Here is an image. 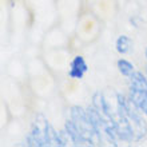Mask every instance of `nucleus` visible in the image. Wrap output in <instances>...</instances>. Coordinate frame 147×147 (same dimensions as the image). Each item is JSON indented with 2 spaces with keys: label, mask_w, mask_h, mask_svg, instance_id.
Returning a JSON list of instances; mask_svg holds the SVG:
<instances>
[{
  "label": "nucleus",
  "mask_w": 147,
  "mask_h": 147,
  "mask_svg": "<svg viewBox=\"0 0 147 147\" xmlns=\"http://www.w3.org/2000/svg\"><path fill=\"white\" fill-rule=\"evenodd\" d=\"M71 119L74 120V123L78 127L82 136L88 142V146L102 144L100 136H99V134H98L95 127H94L92 120L90 118L87 110H83L82 107L74 106L71 109Z\"/></svg>",
  "instance_id": "1"
},
{
  "label": "nucleus",
  "mask_w": 147,
  "mask_h": 147,
  "mask_svg": "<svg viewBox=\"0 0 147 147\" xmlns=\"http://www.w3.org/2000/svg\"><path fill=\"white\" fill-rule=\"evenodd\" d=\"M48 120L43 114H38L35 116L34 124H32L31 132L27 136V144L28 146H38V147H46L50 146L48 142Z\"/></svg>",
  "instance_id": "2"
},
{
  "label": "nucleus",
  "mask_w": 147,
  "mask_h": 147,
  "mask_svg": "<svg viewBox=\"0 0 147 147\" xmlns=\"http://www.w3.org/2000/svg\"><path fill=\"white\" fill-rule=\"evenodd\" d=\"M64 130H66L67 134L70 135L74 146H88V142H87V140L82 136V134L79 132V130H78V127L75 126V123H74L72 119L67 120V122H66Z\"/></svg>",
  "instance_id": "3"
},
{
  "label": "nucleus",
  "mask_w": 147,
  "mask_h": 147,
  "mask_svg": "<svg viewBox=\"0 0 147 147\" xmlns=\"http://www.w3.org/2000/svg\"><path fill=\"white\" fill-rule=\"evenodd\" d=\"M87 64H86L83 56H75L74 60L71 62V67H70V76L74 79H82L84 72L87 71Z\"/></svg>",
  "instance_id": "4"
},
{
  "label": "nucleus",
  "mask_w": 147,
  "mask_h": 147,
  "mask_svg": "<svg viewBox=\"0 0 147 147\" xmlns=\"http://www.w3.org/2000/svg\"><path fill=\"white\" fill-rule=\"evenodd\" d=\"M130 80H131V88L147 92V79L142 75V72L134 71L132 75L130 76Z\"/></svg>",
  "instance_id": "5"
},
{
  "label": "nucleus",
  "mask_w": 147,
  "mask_h": 147,
  "mask_svg": "<svg viewBox=\"0 0 147 147\" xmlns=\"http://www.w3.org/2000/svg\"><path fill=\"white\" fill-rule=\"evenodd\" d=\"M116 51L119 52V54H128V52H131L132 50V40L128 36H119V38L116 39Z\"/></svg>",
  "instance_id": "6"
},
{
  "label": "nucleus",
  "mask_w": 147,
  "mask_h": 147,
  "mask_svg": "<svg viewBox=\"0 0 147 147\" xmlns=\"http://www.w3.org/2000/svg\"><path fill=\"white\" fill-rule=\"evenodd\" d=\"M48 142L50 146H56V147H63V142L60 138V131H56L52 126H48Z\"/></svg>",
  "instance_id": "7"
},
{
  "label": "nucleus",
  "mask_w": 147,
  "mask_h": 147,
  "mask_svg": "<svg viewBox=\"0 0 147 147\" xmlns=\"http://www.w3.org/2000/svg\"><path fill=\"white\" fill-rule=\"evenodd\" d=\"M118 68H119L120 74L124 75V76H131L132 72H134V66L128 60H124V59H120L118 60Z\"/></svg>",
  "instance_id": "8"
},
{
  "label": "nucleus",
  "mask_w": 147,
  "mask_h": 147,
  "mask_svg": "<svg viewBox=\"0 0 147 147\" xmlns=\"http://www.w3.org/2000/svg\"><path fill=\"white\" fill-rule=\"evenodd\" d=\"M142 112H143V114H146V115H147V106H146V107H144V109H143V111H142Z\"/></svg>",
  "instance_id": "9"
},
{
  "label": "nucleus",
  "mask_w": 147,
  "mask_h": 147,
  "mask_svg": "<svg viewBox=\"0 0 147 147\" xmlns=\"http://www.w3.org/2000/svg\"><path fill=\"white\" fill-rule=\"evenodd\" d=\"M9 1H11V4H12V5H13V3H15L16 0H9Z\"/></svg>",
  "instance_id": "10"
},
{
  "label": "nucleus",
  "mask_w": 147,
  "mask_h": 147,
  "mask_svg": "<svg viewBox=\"0 0 147 147\" xmlns=\"http://www.w3.org/2000/svg\"><path fill=\"white\" fill-rule=\"evenodd\" d=\"M146 58H147V48H146Z\"/></svg>",
  "instance_id": "11"
}]
</instances>
